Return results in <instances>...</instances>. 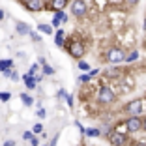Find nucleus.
I'll return each mask as SVG.
<instances>
[{
    "label": "nucleus",
    "instance_id": "obj_23",
    "mask_svg": "<svg viewBox=\"0 0 146 146\" xmlns=\"http://www.w3.org/2000/svg\"><path fill=\"white\" fill-rule=\"evenodd\" d=\"M36 71H38V64H32V68L28 69V75H34Z\"/></svg>",
    "mask_w": 146,
    "mask_h": 146
},
{
    "label": "nucleus",
    "instance_id": "obj_22",
    "mask_svg": "<svg viewBox=\"0 0 146 146\" xmlns=\"http://www.w3.org/2000/svg\"><path fill=\"white\" fill-rule=\"evenodd\" d=\"M32 137H34V135H32L30 131H25V133H23V139H25V141H30Z\"/></svg>",
    "mask_w": 146,
    "mask_h": 146
},
{
    "label": "nucleus",
    "instance_id": "obj_34",
    "mask_svg": "<svg viewBox=\"0 0 146 146\" xmlns=\"http://www.w3.org/2000/svg\"><path fill=\"white\" fill-rule=\"evenodd\" d=\"M137 146H146V142H137Z\"/></svg>",
    "mask_w": 146,
    "mask_h": 146
},
{
    "label": "nucleus",
    "instance_id": "obj_14",
    "mask_svg": "<svg viewBox=\"0 0 146 146\" xmlns=\"http://www.w3.org/2000/svg\"><path fill=\"white\" fill-rule=\"evenodd\" d=\"M139 60V52L137 51H131L129 54H125V62H135Z\"/></svg>",
    "mask_w": 146,
    "mask_h": 146
},
{
    "label": "nucleus",
    "instance_id": "obj_10",
    "mask_svg": "<svg viewBox=\"0 0 146 146\" xmlns=\"http://www.w3.org/2000/svg\"><path fill=\"white\" fill-rule=\"evenodd\" d=\"M69 0H52V9H64Z\"/></svg>",
    "mask_w": 146,
    "mask_h": 146
},
{
    "label": "nucleus",
    "instance_id": "obj_28",
    "mask_svg": "<svg viewBox=\"0 0 146 146\" xmlns=\"http://www.w3.org/2000/svg\"><path fill=\"white\" fill-rule=\"evenodd\" d=\"M30 142H32V146H39V142H38V139H34V137H32V139H30Z\"/></svg>",
    "mask_w": 146,
    "mask_h": 146
},
{
    "label": "nucleus",
    "instance_id": "obj_32",
    "mask_svg": "<svg viewBox=\"0 0 146 146\" xmlns=\"http://www.w3.org/2000/svg\"><path fill=\"white\" fill-rule=\"evenodd\" d=\"M142 129H144V131H146V118H144V120H142Z\"/></svg>",
    "mask_w": 146,
    "mask_h": 146
},
{
    "label": "nucleus",
    "instance_id": "obj_19",
    "mask_svg": "<svg viewBox=\"0 0 146 146\" xmlns=\"http://www.w3.org/2000/svg\"><path fill=\"white\" fill-rule=\"evenodd\" d=\"M38 28H39V32H43V34H51V32H52L49 25H39Z\"/></svg>",
    "mask_w": 146,
    "mask_h": 146
},
{
    "label": "nucleus",
    "instance_id": "obj_18",
    "mask_svg": "<svg viewBox=\"0 0 146 146\" xmlns=\"http://www.w3.org/2000/svg\"><path fill=\"white\" fill-rule=\"evenodd\" d=\"M86 135H88V137H99L101 131H99V129H86Z\"/></svg>",
    "mask_w": 146,
    "mask_h": 146
},
{
    "label": "nucleus",
    "instance_id": "obj_9",
    "mask_svg": "<svg viewBox=\"0 0 146 146\" xmlns=\"http://www.w3.org/2000/svg\"><path fill=\"white\" fill-rule=\"evenodd\" d=\"M23 79H25V84H26V88H28V90H34V88H36V82H38V81H36L34 75H28V73H26Z\"/></svg>",
    "mask_w": 146,
    "mask_h": 146
},
{
    "label": "nucleus",
    "instance_id": "obj_27",
    "mask_svg": "<svg viewBox=\"0 0 146 146\" xmlns=\"http://www.w3.org/2000/svg\"><path fill=\"white\" fill-rule=\"evenodd\" d=\"M30 36H32V39H34V41H39V36L36 34V32H32V30H30Z\"/></svg>",
    "mask_w": 146,
    "mask_h": 146
},
{
    "label": "nucleus",
    "instance_id": "obj_8",
    "mask_svg": "<svg viewBox=\"0 0 146 146\" xmlns=\"http://www.w3.org/2000/svg\"><path fill=\"white\" fill-rule=\"evenodd\" d=\"M26 8L30 11H41L45 8V2L43 0H26Z\"/></svg>",
    "mask_w": 146,
    "mask_h": 146
},
{
    "label": "nucleus",
    "instance_id": "obj_1",
    "mask_svg": "<svg viewBox=\"0 0 146 146\" xmlns=\"http://www.w3.org/2000/svg\"><path fill=\"white\" fill-rule=\"evenodd\" d=\"M114 92L109 88V86H101V90H99V101L101 103H105V105H109V103H112L114 101Z\"/></svg>",
    "mask_w": 146,
    "mask_h": 146
},
{
    "label": "nucleus",
    "instance_id": "obj_6",
    "mask_svg": "<svg viewBox=\"0 0 146 146\" xmlns=\"http://www.w3.org/2000/svg\"><path fill=\"white\" fill-rule=\"evenodd\" d=\"M69 54H71L73 58H82V54H84V45H82L81 41H73L71 45H69Z\"/></svg>",
    "mask_w": 146,
    "mask_h": 146
},
{
    "label": "nucleus",
    "instance_id": "obj_3",
    "mask_svg": "<svg viewBox=\"0 0 146 146\" xmlns=\"http://www.w3.org/2000/svg\"><path fill=\"white\" fill-rule=\"evenodd\" d=\"M125 129H127V131H131V133L141 131V129H142V120L139 118V116H131V118L125 122Z\"/></svg>",
    "mask_w": 146,
    "mask_h": 146
},
{
    "label": "nucleus",
    "instance_id": "obj_33",
    "mask_svg": "<svg viewBox=\"0 0 146 146\" xmlns=\"http://www.w3.org/2000/svg\"><path fill=\"white\" fill-rule=\"evenodd\" d=\"M127 2H129V4H137L139 0H127Z\"/></svg>",
    "mask_w": 146,
    "mask_h": 146
},
{
    "label": "nucleus",
    "instance_id": "obj_13",
    "mask_svg": "<svg viewBox=\"0 0 146 146\" xmlns=\"http://www.w3.org/2000/svg\"><path fill=\"white\" fill-rule=\"evenodd\" d=\"M21 99H23V103H25L26 107H30V105L34 103V98H30L28 94H21Z\"/></svg>",
    "mask_w": 146,
    "mask_h": 146
},
{
    "label": "nucleus",
    "instance_id": "obj_21",
    "mask_svg": "<svg viewBox=\"0 0 146 146\" xmlns=\"http://www.w3.org/2000/svg\"><path fill=\"white\" fill-rule=\"evenodd\" d=\"M79 69H82V71H88V69H90V68H88V64H86V62H79Z\"/></svg>",
    "mask_w": 146,
    "mask_h": 146
},
{
    "label": "nucleus",
    "instance_id": "obj_30",
    "mask_svg": "<svg viewBox=\"0 0 146 146\" xmlns=\"http://www.w3.org/2000/svg\"><path fill=\"white\" fill-rule=\"evenodd\" d=\"M4 146H15V141H6Z\"/></svg>",
    "mask_w": 146,
    "mask_h": 146
},
{
    "label": "nucleus",
    "instance_id": "obj_15",
    "mask_svg": "<svg viewBox=\"0 0 146 146\" xmlns=\"http://www.w3.org/2000/svg\"><path fill=\"white\" fill-rule=\"evenodd\" d=\"M62 38H64V32L58 30V32H56V38H54V43H56V45H64V39H62Z\"/></svg>",
    "mask_w": 146,
    "mask_h": 146
},
{
    "label": "nucleus",
    "instance_id": "obj_31",
    "mask_svg": "<svg viewBox=\"0 0 146 146\" xmlns=\"http://www.w3.org/2000/svg\"><path fill=\"white\" fill-rule=\"evenodd\" d=\"M98 73H99V69H92V71H90V77H96Z\"/></svg>",
    "mask_w": 146,
    "mask_h": 146
},
{
    "label": "nucleus",
    "instance_id": "obj_16",
    "mask_svg": "<svg viewBox=\"0 0 146 146\" xmlns=\"http://www.w3.org/2000/svg\"><path fill=\"white\" fill-rule=\"evenodd\" d=\"M120 75H122V69H109V71H107V77H120Z\"/></svg>",
    "mask_w": 146,
    "mask_h": 146
},
{
    "label": "nucleus",
    "instance_id": "obj_4",
    "mask_svg": "<svg viewBox=\"0 0 146 146\" xmlns=\"http://www.w3.org/2000/svg\"><path fill=\"white\" fill-rule=\"evenodd\" d=\"M71 11H73L75 17H82V15L86 13V2H84V0H73Z\"/></svg>",
    "mask_w": 146,
    "mask_h": 146
},
{
    "label": "nucleus",
    "instance_id": "obj_25",
    "mask_svg": "<svg viewBox=\"0 0 146 146\" xmlns=\"http://www.w3.org/2000/svg\"><path fill=\"white\" fill-rule=\"evenodd\" d=\"M90 79H92V77H90V73H88V75H82V77L79 79V81H81V82H88Z\"/></svg>",
    "mask_w": 146,
    "mask_h": 146
},
{
    "label": "nucleus",
    "instance_id": "obj_7",
    "mask_svg": "<svg viewBox=\"0 0 146 146\" xmlns=\"http://www.w3.org/2000/svg\"><path fill=\"white\" fill-rule=\"evenodd\" d=\"M125 111L129 112V114H133V116H139L142 111V101L141 99H133V101H129L127 107H125Z\"/></svg>",
    "mask_w": 146,
    "mask_h": 146
},
{
    "label": "nucleus",
    "instance_id": "obj_29",
    "mask_svg": "<svg viewBox=\"0 0 146 146\" xmlns=\"http://www.w3.org/2000/svg\"><path fill=\"white\" fill-rule=\"evenodd\" d=\"M9 79H13V81H17V79H19V75H17V73H15V71H13L11 75H9Z\"/></svg>",
    "mask_w": 146,
    "mask_h": 146
},
{
    "label": "nucleus",
    "instance_id": "obj_26",
    "mask_svg": "<svg viewBox=\"0 0 146 146\" xmlns=\"http://www.w3.org/2000/svg\"><path fill=\"white\" fill-rule=\"evenodd\" d=\"M36 116H39V118H45V109H39V111L36 112Z\"/></svg>",
    "mask_w": 146,
    "mask_h": 146
},
{
    "label": "nucleus",
    "instance_id": "obj_5",
    "mask_svg": "<svg viewBox=\"0 0 146 146\" xmlns=\"http://www.w3.org/2000/svg\"><path fill=\"white\" fill-rule=\"evenodd\" d=\"M109 142L111 144H114V146H122V144H125V135H122L120 131H109Z\"/></svg>",
    "mask_w": 146,
    "mask_h": 146
},
{
    "label": "nucleus",
    "instance_id": "obj_12",
    "mask_svg": "<svg viewBox=\"0 0 146 146\" xmlns=\"http://www.w3.org/2000/svg\"><path fill=\"white\" fill-rule=\"evenodd\" d=\"M11 66H13L11 60H0V71H8Z\"/></svg>",
    "mask_w": 146,
    "mask_h": 146
},
{
    "label": "nucleus",
    "instance_id": "obj_24",
    "mask_svg": "<svg viewBox=\"0 0 146 146\" xmlns=\"http://www.w3.org/2000/svg\"><path fill=\"white\" fill-rule=\"evenodd\" d=\"M41 131H43V125L41 124H36L34 125V133H41Z\"/></svg>",
    "mask_w": 146,
    "mask_h": 146
},
{
    "label": "nucleus",
    "instance_id": "obj_2",
    "mask_svg": "<svg viewBox=\"0 0 146 146\" xmlns=\"http://www.w3.org/2000/svg\"><path fill=\"white\" fill-rule=\"evenodd\" d=\"M107 60L112 62V64H120V62L125 60V54L122 49H111V51L107 52Z\"/></svg>",
    "mask_w": 146,
    "mask_h": 146
},
{
    "label": "nucleus",
    "instance_id": "obj_11",
    "mask_svg": "<svg viewBox=\"0 0 146 146\" xmlns=\"http://www.w3.org/2000/svg\"><path fill=\"white\" fill-rule=\"evenodd\" d=\"M17 32L19 34H30V26H26L25 23H17Z\"/></svg>",
    "mask_w": 146,
    "mask_h": 146
},
{
    "label": "nucleus",
    "instance_id": "obj_35",
    "mask_svg": "<svg viewBox=\"0 0 146 146\" xmlns=\"http://www.w3.org/2000/svg\"><path fill=\"white\" fill-rule=\"evenodd\" d=\"M2 17H4V11H0V19H2Z\"/></svg>",
    "mask_w": 146,
    "mask_h": 146
},
{
    "label": "nucleus",
    "instance_id": "obj_17",
    "mask_svg": "<svg viewBox=\"0 0 146 146\" xmlns=\"http://www.w3.org/2000/svg\"><path fill=\"white\" fill-rule=\"evenodd\" d=\"M43 73H45V75H54V68L47 66V62H45V64H43Z\"/></svg>",
    "mask_w": 146,
    "mask_h": 146
},
{
    "label": "nucleus",
    "instance_id": "obj_20",
    "mask_svg": "<svg viewBox=\"0 0 146 146\" xmlns=\"http://www.w3.org/2000/svg\"><path fill=\"white\" fill-rule=\"evenodd\" d=\"M9 98H11V96H9L8 92H0V101H8Z\"/></svg>",
    "mask_w": 146,
    "mask_h": 146
}]
</instances>
